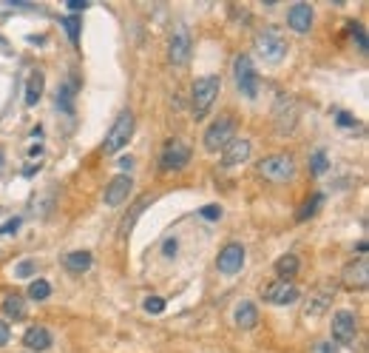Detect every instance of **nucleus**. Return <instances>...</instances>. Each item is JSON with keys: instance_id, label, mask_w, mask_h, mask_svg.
Masks as SVG:
<instances>
[{"instance_id": "9b49d317", "label": "nucleus", "mask_w": 369, "mask_h": 353, "mask_svg": "<svg viewBox=\"0 0 369 353\" xmlns=\"http://www.w3.org/2000/svg\"><path fill=\"white\" fill-rule=\"evenodd\" d=\"M296 120H298L296 100L290 94H279V100H276V126H279V131L281 134L284 131H293L296 128Z\"/></svg>"}, {"instance_id": "dca6fc26", "label": "nucleus", "mask_w": 369, "mask_h": 353, "mask_svg": "<svg viewBox=\"0 0 369 353\" xmlns=\"http://www.w3.org/2000/svg\"><path fill=\"white\" fill-rule=\"evenodd\" d=\"M131 177L128 174H117L114 180H111V185L105 188V205H111V208H117V205H123L125 200H128V194H131Z\"/></svg>"}, {"instance_id": "c756f323", "label": "nucleus", "mask_w": 369, "mask_h": 353, "mask_svg": "<svg viewBox=\"0 0 369 353\" xmlns=\"http://www.w3.org/2000/svg\"><path fill=\"white\" fill-rule=\"evenodd\" d=\"M34 274V262L31 260H23L17 268H14V277H31Z\"/></svg>"}, {"instance_id": "7ed1b4c3", "label": "nucleus", "mask_w": 369, "mask_h": 353, "mask_svg": "<svg viewBox=\"0 0 369 353\" xmlns=\"http://www.w3.org/2000/svg\"><path fill=\"white\" fill-rule=\"evenodd\" d=\"M233 137H236V123H233V117L222 114V117H216V120L207 126L202 143H204V151H213V154H216V151H222Z\"/></svg>"}, {"instance_id": "b1692460", "label": "nucleus", "mask_w": 369, "mask_h": 353, "mask_svg": "<svg viewBox=\"0 0 369 353\" xmlns=\"http://www.w3.org/2000/svg\"><path fill=\"white\" fill-rule=\"evenodd\" d=\"M48 294H51V285H48L46 280H34V282L28 285V297L37 300V302H40V300H48Z\"/></svg>"}, {"instance_id": "f704fd0d", "label": "nucleus", "mask_w": 369, "mask_h": 353, "mask_svg": "<svg viewBox=\"0 0 369 353\" xmlns=\"http://www.w3.org/2000/svg\"><path fill=\"white\" fill-rule=\"evenodd\" d=\"M9 339H11V331H9V325L0 319V348H3V345H9Z\"/></svg>"}, {"instance_id": "423d86ee", "label": "nucleus", "mask_w": 369, "mask_h": 353, "mask_svg": "<svg viewBox=\"0 0 369 353\" xmlns=\"http://www.w3.org/2000/svg\"><path fill=\"white\" fill-rule=\"evenodd\" d=\"M233 77H236V88L239 94H244L247 100H253L259 94V74L253 68V60L247 54H239L233 63Z\"/></svg>"}, {"instance_id": "4be33fe9", "label": "nucleus", "mask_w": 369, "mask_h": 353, "mask_svg": "<svg viewBox=\"0 0 369 353\" xmlns=\"http://www.w3.org/2000/svg\"><path fill=\"white\" fill-rule=\"evenodd\" d=\"M276 274H279L281 280H293V277L298 274V257H296V254L279 257V260H276Z\"/></svg>"}, {"instance_id": "6ab92c4d", "label": "nucleus", "mask_w": 369, "mask_h": 353, "mask_svg": "<svg viewBox=\"0 0 369 353\" xmlns=\"http://www.w3.org/2000/svg\"><path fill=\"white\" fill-rule=\"evenodd\" d=\"M91 254L88 251H71V254H66V260H63V265L71 271V274H83V271H88L91 268Z\"/></svg>"}, {"instance_id": "2eb2a0df", "label": "nucleus", "mask_w": 369, "mask_h": 353, "mask_svg": "<svg viewBox=\"0 0 369 353\" xmlns=\"http://www.w3.org/2000/svg\"><path fill=\"white\" fill-rule=\"evenodd\" d=\"M313 6L310 3H296V6H290V11H287V26L293 29V31H298V34H304V31H310L313 29Z\"/></svg>"}, {"instance_id": "58836bf2", "label": "nucleus", "mask_w": 369, "mask_h": 353, "mask_svg": "<svg viewBox=\"0 0 369 353\" xmlns=\"http://www.w3.org/2000/svg\"><path fill=\"white\" fill-rule=\"evenodd\" d=\"M0 46H3V40H0Z\"/></svg>"}, {"instance_id": "72a5a7b5", "label": "nucleus", "mask_w": 369, "mask_h": 353, "mask_svg": "<svg viewBox=\"0 0 369 353\" xmlns=\"http://www.w3.org/2000/svg\"><path fill=\"white\" fill-rule=\"evenodd\" d=\"M17 228H20V217H14V220L3 222V225H0V234H17Z\"/></svg>"}, {"instance_id": "aec40b11", "label": "nucleus", "mask_w": 369, "mask_h": 353, "mask_svg": "<svg viewBox=\"0 0 369 353\" xmlns=\"http://www.w3.org/2000/svg\"><path fill=\"white\" fill-rule=\"evenodd\" d=\"M3 314H6L9 319H14V322L26 319V300H23L20 294H9V297L3 300Z\"/></svg>"}, {"instance_id": "e433bc0d", "label": "nucleus", "mask_w": 369, "mask_h": 353, "mask_svg": "<svg viewBox=\"0 0 369 353\" xmlns=\"http://www.w3.org/2000/svg\"><path fill=\"white\" fill-rule=\"evenodd\" d=\"M131 165H134L131 157H123V160H120V168H123V171H131Z\"/></svg>"}, {"instance_id": "f3484780", "label": "nucleus", "mask_w": 369, "mask_h": 353, "mask_svg": "<svg viewBox=\"0 0 369 353\" xmlns=\"http://www.w3.org/2000/svg\"><path fill=\"white\" fill-rule=\"evenodd\" d=\"M23 345H26L28 351H48V348H51V334H48V328L31 325V328L23 334Z\"/></svg>"}, {"instance_id": "ddd939ff", "label": "nucleus", "mask_w": 369, "mask_h": 353, "mask_svg": "<svg viewBox=\"0 0 369 353\" xmlns=\"http://www.w3.org/2000/svg\"><path fill=\"white\" fill-rule=\"evenodd\" d=\"M250 140H244V137H233L224 148H222V165L224 168H233V165H241V163H247V157H250Z\"/></svg>"}, {"instance_id": "6e6552de", "label": "nucleus", "mask_w": 369, "mask_h": 353, "mask_svg": "<svg viewBox=\"0 0 369 353\" xmlns=\"http://www.w3.org/2000/svg\"><path fill=\"white\" fill-rule=\"evenodd\" d=\"M187 163H190V145L182 140H171L160 154V171H165V174L182 171Z\"/></svg>"}, {"instance_id": "1a4fd4ad", "label": "nucleus", "mask_w": 369, "mask_h": 353, "mask_svg": "<svg viewBox=\"0 0 369 353\" xmlns=\"http://www.w3.org/2000/svg\"><path fill=\"white\" fill-rule=\"evenodd\" d=\"M261 300L270 305H293L298 300V288L290 280H273L270 285H264Z\"/></svg>"}, {"instance_id": "cd10ccee", "label": "nucleus", "mask_w": 369, "mask_h": 353, "mask_svg": "<svg viewBox=\"0 0 369 353\" xmlns=\"http://www.w3.org/2000/svg\"><path fill=\"white\" fill-rule=\"evenodd\" d=\"M145 311L148 314H162L165 311V300L162 297H148L145 300Z\"/></svg>"}, {"instance_id": "0eeeda50", "label": "nucleus", "mask_w": 369, "mask_h": 353, "mask_svg": "<svg viewBox=\"0 0 369 353\" xmlns=\"http://www.w3.org/2000/svg\"><path fill=\"white\" fill-rule=\"evenodd\" d=\"M256 51H259L267 63H279V60H284V54H287V43H284V37H281L279 31L264 29V31L256 34Z\"/></svg>"}, {"instance_id": "f8f14e48", "label": "nucleus", "mask_w": 369, "mask_h": 353, "mask_svg": "<svg viewBox=\"0 0 369 353\" xmlns=\"http://www.w3.org/2000/svg\"><path fill=\"white\" fill-rule=\"evenodd\" d=\"M168 57L174 66H184L187 57H190V31L187 26H177L174 34H171V43H168Z\"/></svg>"}, {"instance_id": "f03ea898", "label": "nucleus", "mask_w": 369, "mask_h": 353, "mask_svg": "<svg viewBox=\"0 0 369 353\" xmlns=\"http://www.w3.org/2000/svg\"><path fill=\"white\" fill-rule=\"evenodd\" d=\"M259 174L270 183H290L296 177V160L290 154H270L259 163Z\"/></svg>"}, {"instance_id": "9d476101", "label": "nucleus", "mask_w": 369, "mask_h": 353, "mask_svg": "<svg viewBox=\"0 0 369 353\" xmlns=\"http://www.w3.org/2000/svg\"><path fill=\"white\" fill-rule=\"evenodd\" d=\"M241 265H244V248H241L239 242H230V245H224V248L219 251V260H216L219 274L233 277V274L241 271Z\"/></svg>"}, {"instance_id": "5701e85b", "label": "nucleus", "mask_w": 369, "mask_h": 353, "mask_svg": "<svg viewBox=\"0 0 369 353\" xmlns=\"http://www.w3.org/2000/svg\"><path fill=\"white\" fill-rule=\"evenodd\" d=\"M321 205H324V194H313V197H310V200L301 205V211L296 214V217H298V222H304L307 217H313V214H316Z\"/></svg>"}, {"instance_id": "20e7f679", "label": "nucleus", "mask_w": 369, "mask_h": 353, "mask_svg": "<svg viewBox=\"0 0 369 353\" xmlns=\"http://www.w3.org/2000/svg\"><path fill=\"white\" fill-rule=\"evenodd\" d=\"M131 134H134V114H131V111H123V114L117 117V123L111 126V131L105 134L103 151H105V154H117V151H123V148L128 145Z\"/></svg>"}, {"instance_id": "f257e3e1", "label": "nucleus", "mask_w": 369, "mask_h": 353, "mask_svg": "<svg viewBox=\"0 0 369 353\" xmlns=\"http://www.w3.org/2000/svg\"><path fill=\"white\" fill-rule=\"evenodd\" d=\"M219 91H222V77H219V74H204V77H196L193 91H190L193 120H202V117L213 108V103H216Z\"/></svg>"}, {"instance_id": "4468645a", "label": "nucleus", "mask_w": 369, "mask_h": 353, "mask_svg": "<svg viewBox=\"0 0 369 353\" xmlns=\"http://www.w3.org/2000/svg\"><path fill=\"white\" fill-rule=\"evenodd\" d=\"M344 285L350 288V291H364L369 285V262L367 257H361L358 262H350L347 268H344Z\"/></svg>"}, {"instance_id": "a878e982", "label": "nucleus", "mask_w": 369, "mask_h": 353, "mask_svg": "<svg viewBox=\"0 0 369 353\" xmlns=\"http://www.w3.org/2000/svg\"><path fill=\"white\" fill-rule=\"evenodd\" d=\"M350 34H353V40L358 43V51L367 54V31H364V26H361V23H350Z\"/></svg>"}, {"instance_id": "c85d7f7f", "label": "nucleus", "mask_w": 369, "mask_h": 353, "mask_svg": "<svg viewBox=\"0 0 369 353\" xmlns=\"http://www.w3.org/2000/svg\"><path fill=\"white\" fill-rule=\"evenodd\" d=\"M336 120H338V126H344V128H355V126H358V120H355L350 111H338Z\"/></svg>"}, {"instance_id": "393cba45", "label": "nucleus", "mask_w": 369, "mask_h": 353, "mask_svg": "<svg viewBox=\"0 0 369 353\" xmlns=\"http://www.w3.org/2000/svg\"><path fill=\"white\" fill-rule=\"evenodd\" d=\"M63 29H66L68 40L77 46V43H80V20H77L74 14H68V17H63Z\"/></svg>"}, {"instance_id": "4c0bfd02", "label": "nucleus", "mask_w": 369, "mask_h": 353, "mask_svg": "<svg viewBox=\"0 0 369 353\" xmlns=\"http://www.w3.org/2000/svg\"><path fill=\"white\" fill-rule=\"evenodd\" d=\"M318 353H336V348H333L330 342H321V345H318Z\"/></svg>"}, {"instance_id": "412c9836", "label": "nucleus", "mask_w": 369, "mask_h": 353, "mask_svg": "<svg viewBox=\"0 0 369 353\" xmlns=\"http://www.w3.org/2000/svg\"><path fill=\"white\" fill-rule=\"evenodd\" d=\"M43 97V71H31L26 83V106H37Z\"/></svg>"}, {"instance_id": "39448f33", "label": "nucleus", "mask_w": 369, "mask_h": 353, "mask_svg": "<svg viewBox=\"0 0 369 353\" xmlns=\"http://www.w3.org/2000/svg\"><path fill=\"white\" fill-rule=\"evenodd\" d=\"M330 328H333V339L338 345L355 348V342H358V317L353 311H336Z\"/></svg>"}, {"instance_id": "c9c22d12", "label": "nucleus", "mask_w": 369, "mask_h": 353, "mask_svg": "<svg viewBox=\"0 0 369 353\" xmlns=\"http://www.w3.org/2000/svg\"><path fill=\"white\" fill-rule=\"evenodd\" d=\"M88 3L85 0H68V11H85Z\"/></svg>"}, {"instance_id": "473e14b6", "label": "nucleus", "mask_w": 369, "mask_h": 353, "mask_svg": "<svg viewBox=\"0 0 369 353\" xmlns=\"http://www.w3.org/2000/svg\"><path fill=\"white\" fill-rule=\"evenodd\" d=\"M199 214H202L204 220H219V217H222V208H219V205H207V208H202Z\"/></svg>"}, {"instance_id": "2f4dec72", "label": "nucleus", "mask_w": 369, "mask_h": 353, "mask_svg": "<svg viewBox=\"0 0 369 353\" xmlns=\"http://www.w3.org/2000/svg\"><path fill=\"white\" fill-rule=\"evenodd\" d=\"M177 251H180V242H177V240H165V245H162V254H165L168 260H174V257H177Z\"/></svg>"}, {"instance_id": "a211bd4d", "label": "nucleus", "mask_w": 369, "mask_h": 353, "mask_svg": "<svg viewBox=\"0 0 369 353\" xmlns=\"http://www.w3.org/2000/svg\"><path fill=\"white\" fill-rule=\"evenodd\" d=\"M236 325L244 328V331L256 328V325H259V308H256L253 302H241V305L236 308Z\"/></svg>"}, {"instance_id": "7c9ffc66", "label": "nucleus", "mask_w": 369, "mask_h": 353, "mask_svg": "<svg viewBox=\"0 0 369 353\" xmlns=\"http://www.w3.org/2000/svg\"><path fill=\"white\" fill-rule=\"evenodd\" d=\"M71 97H74V94H71V86H66V88L60 91V97H57V106H66V108L71 111Z\"/></svg>"}, {"instance_id": "bb28decb", "label": "nucleus", "mask_w": 369, "mask_h": 353, "mask_svg": "<svg viewBox=\"0 0 369 353\" xmlns=\"http://www.w3.org/2000/svg\"><path fill=\"white\" fill-rule=\"evenodd\" d=\"M310 168H313V174H324V171L330 168V163H327V151H316V154H313V160H310Z\"/></svg>"}]
</instances>
